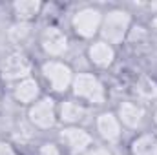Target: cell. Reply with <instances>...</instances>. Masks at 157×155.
<instances>
[{
	"instance_id": "44dd1931",
	"label": "cell",
	"mask_w": 157,
	"mask_h": 155,
	"mask_svg": "<svg viewBox=\"0 0 157 155\" xmlns=\"http://www.w3.org/2000/svg\"><path fill=\"white\" fill-rule=\"evenodd\" d=\"M152 26H154V28L157 29V15L154 17V18H152Z\"/></svg>"
},
{
	"instance_id": "ffe728a7",
	"label": "cell",
	"mask_w": 157,
	"mask_h": 155,
	"mask_svg": "<svg viewBox=\"0 0 157 155\" xmlns=\"http://www.w3.org/2000/svg\"><path fill=\"white\" fill-rule=\"evenodd\" d=\"M113 155H130V153H126V152H121V150H115V152H113Z\"/></svg>"
},
{
	"instance_id": "4fadbf2b",
	"label": "cell",
	"mask_w": 157,
	"mask_h": 155,
	"mask_svg": "<svg viewBox=\"0 0 157 155\" xmlns=\"http://www.w3.org/2000/svg\"><path fill=\"white\" fill-rule=\"evenodd\" d=\"M11 95H13V100L20 106H31L33 102H37L40 97H42V88H40V82L33 77H26L18 82L13 84L11 88Z\"/></svg>"
},
{
	"instance_id": "ba28073f",
	"label": "cell",
	"mask_w": 157,
	"mask_h": 155,
	"mask_svg": "<svg viewBox=\"0 0 157 155\" xmlns=\"http://www.w3.org/2000/svg\"><path fill=\"white\" fill-rule=\"evenodd\" d=\"M39 44H40V49L46 57L49 59H57V60H62L68 51H70V39L68 35L57 28V26H48L42 29L39 37Z\"/></svg>"
},
{
	"instance_id": "2e32d148",
	"label": "cell",
	"mask_w": 157,
	"mask_h": 155,
	"mask_svg": "<svg viewBox=\"0 0 157 155\" xmlns=\"http://www.w3.org/2000/svg\"><path fill=\"white\" fill-rule=\"evenodd\" d=\"M37 155H66V153L57 144V141H46L37 148Z\"/></svg>"
},
{
	"instance_id": "277c9868",
	"label": "cell",
	"mask_w": 157,
	"mask_h": 155,
	"mask_svg": "<svg viewBox=\"0 0 157 155\" xmlns=\"http://www.w3.org/2000/svg\"><path fill=\"white\" fill-rule=\"evenodd\" d=\"M104 11L97 6H82L71 15V31L82 40H95L101 33Z\"/></svg>"
},
{
	"instance_id": "e0dca14e",
	"label": "cell",
	"mask_w": 157,
	"mask_h": 155,
	"mask_svg": "<svg viewBox=\"0 0 157 155\" xmlns=\"http://www.w3.org/2000/svg\"><path fill=\"white\" fill-rule=\"evenodd\" d=\"M82 155H113V150L110 148V146H106V144H93L90 150H86Z\"/></svg>"
},
{
	"instance_id": "6da1fadb",
	"label": "cell",
	"mask_w": 157,
	"mask_h": 155,
	"mask_svg": "<svg viewBox=\"0 0 157 155\" xmlns=\"http://www.w3.org/2000/svg\"><path fill=\"white\" fill-rule=\"evenodd\" d=\"M132 29H133V15L124 7H110L104 11L99 37L112 46H117L128 40Z\"/></svg>"
},
{
	"instance_id": "7c38bea8",
	"label": "cell",
	"mask_w": 157,
	"mask_h": 155,
	"mask_svg": "<svg viewBox=\"0 0 157 155\" xmlns=\"http://www.w3.org/2000/svg\"><path fill=\"white\" fill-rule=\"evenodd\" d=\"M86 57L95 70H110L117 59V51H115V46L104 42L102 39H95L90 42L86 49Z\"/></svg>"
},
{
	"instance_id": "30bf717a",
	"label": "cell",
	"mask_w": 157,
	"mask_h": 155,
	"mask_svg": "<svg viewBox=\"0 0 157 155\" xmlns=\"http://www.w3.org/2000/svg\"><path fill=\"white\" fill-rule=\"evenodd\" d=\"M31 71H33V62L20 51H13V53H7L4 59H2V64H0V75L4 80L7 82H18L26 77H31Z\"/></svg>"
},
{
	"instance_id": "52a82bcc",
	"label": "cell",
	"mask_w": 157,
	"mask_h": 155,
	"mask_svg": "<svg viewBox=\"0 0 157 155\" xmlns=\"http://www.w3.org/2000/svg\"><path fill=\"white\" fill-rule=\"evenodd\" d=\"M93 108L86 106L77 99H64L59 102V122L62 126H80L86 128V124L93 122Z\"/></svg>"
},
{
	"instance_id": "9c48e42d",
	"label": "cell",
	"mask_w": 157,
	"mask_h": 155,
	"mask_svg": "<svg viewBox=\"0 0 157 155\" xmlns=\"http://www.w3.org/2000/svg\"><path fill=\"white\" fill-rule=\"evenodd\" d=\"M93 128H95V135L102 141V144L106 146H115L121 142L124 128L119 120L115 112H101L93 119Z\"/></svg>"
},
{
	"instance_id": "8992f818",
	"label": "cell",
	"mask_w": 157,
	"mask_h": 155,
	"mask_svg": "<svg viewBox=\"0 0 157 155\" xmlns=\"http://www.w3.org/2000/svg\"><path fill=\"white\" fill-rule=\"evenodd\" d=\"M57 144L64 150L66 155H82L95 144V137L86 128L62 126L57 133Z\"/></svg>"
},
{
	"instance_id": "9a60e30c",
	"label": "cell",
	"mask_w": 157,
	"mask_h": 155,
	"mask_svg": "<svg viewBox=\"0 0 157 155\" xmlns=\"http://www.w3.org/2000/svg\"><path fill=\"white\" fill-rule=\"evenodd\" d=\"M42 7H44V4L37 2V0H18L11 6L15 18L18 22H26V24H29L33 18L39 17Z\"/></svg>"
},
{
	"instance_id": "3957f363",
	"label": "cell",
	"mask_w": 157,
	"mask_h": 155,
	"mask_svg": "<svg viewBox=\"0 0 157 155\" xmlns=\"http://www.w3.org/2000/svg\"><path fill=\"white\" fill-rule=\"evenodd\" d=\"M75 73L77 71L66 60L48 59V60H44L40 64V75L44 78V82L57 95H64V93L71 91V84H73Z\"/></svg>"
},
{
	"instance_id": "5b68a950",
	"label": "cell",
	"mask_w": 157,
	"mask_h": 155,
	"mask_svg": "<svg viewBox=\"0 0 157 155\" xmlns=\"http://www.w3.org/2000/svg\"><path fill=\"white\" fill-rule=\"evenodd\" d=\"M26 117L31 128L49 131L59 124V102L51 95H42L37 102L28 108Z\"/></svg>"
},
{
	"instance_id": "ac0fdd59",
	"label": "cell",
	"mask_w": 157,
	"mask_h": 155,
	"mask_svg": "<svg viewBox=\"0 0 157 155\" xmlns=\"http://www.w3.org/2000/svg\"><path fill=\"white\" fill-rule=\"evenodd\" d=\"M0 155H22V153L17 150V146L13 142H9L6 139H0Z\"/></svg>"
},
{
	"instance_id": "8fae6325",
	"label": "cell",
	"mask_w": 157,
	"mask_h": 155,
	"mask_svg": "<svg viewBox=\"0 0 157 155\" xmlns=\"http://www.w3.org/2000/svg\"><path fill=\"white\" fill-rule=\"evenodd\" d=\"M117 117L122 124L124 130H132V131H143L146 122H148V112L141 102L135 100H122L117 106Z\"/></svg>"
},
{
	"instance_id": "5bb4252c",
	"label": "cell",
	"mask_w": 157,
	"mask_h": 155,
	"mask_svg": "<svg viewBox=\"0 0 157 155\" xmlns=\"http://www.w3.org/2000/svg\"><path fill=\"white\" fill-rule=\"evenodd\" d=\"M130 155H157V131H141L128 148Z\"/></svg>"
},
{
	"instance_id": "d6986e66",
	"label": "cell",
	"mask_w": 157,
	"mask_h": 155,
	"mask_svg": "<svg viewBox=\"0 0 157 155\" xmlns=\"http://www.w3.org/2000/svg\"><path fill=\"white\" fill-rule=\"evenodd\" d=\"M150 120L154 122V128H155V131H157V108L152 112V117H150Z\"/></svg>"
},
{
	"instance_id": "7a4b0ae2",
	"label": "cell",
	"mask_w": 157,
	"mask_h": 155,
	"mask_svg": "<svg viewBox=\"0 0 157 155\" xmlns=\"http://www.w3.org/2000/svg\"><path fill=\"white\" fill-rule=\"evenodd\" d=\"M71 97L84 102L86 106H102L108 99L106 84L101 80L97 73L91 71H78L75 73L73 84H71Z\"/></svg>"
}]
</instances>
